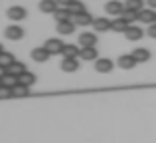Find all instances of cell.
Masks as SVG:
<instances>
[{
	"mask_svg": "<svg viewBox=\"0 0 156 143\" xmlns=\"http://www.w3.org/2000/svg\"><path fill=\"white\" fill-rule=\"evenodd\" d=\"M6 16L10 20H14V22H20V20H24L28 16V10L24 6H10L6 10Z\"/></svg>",
	"mask_w": 156,
	"mask_h": 143,
	"instance_id": "6da1fadb",
	"label": "cell"
},
{
	"mask_svg": "<svg viewBox=\"0 0 156 143\" xmlns=\"http://www.w3.org/2000/svg\"><path fill=\"white\" fill-rule=\"evenodd\" d=\"M4 36H6L8 40H12V42H18V40L24 38V28H20L18 24H12V26H8L6 30H4Z\"/></svg>",
	"mask_w": 156,
	"mask_h": 143,
	"instance_id": "7a4b0ae2",
	"label": "cell"
},
{
	"mask_svg": "<svg viewBox=\"0 0 156 143\" xmlns=\"http://www.w3.org/2000/svg\"><path fill=\"white\" fill-rule=\"evenodd\" d=\"M44 46H46L48 50H50V54H51V56H57V54H63V48H65V44L61 42L59 38H50L46 44H44Z\"/></svg>",
	"mask_w": 156,
	"mask_h": 143,
	"instance_id": "3957f363",
	"label": "cell"
},
{
	"mask_svg": "<svg viewBox=\"0 0 156 143\" xmlns=\"http://www.w3.org/2000/svg\"><path fill=\"white\" fill-rule=\"evenodd\" d=\"M50 50H48L46 46H40V48H34L32 50V60L34 62H38V64H44V62H48L50 60Z\"/></svg>",
	"mask_w": 156,
	"mask_h": 143,
	"instance_id": "277c9868",
	"label": "cell"
},
{
	"mask_svg": "<svg viewBox=\"0 0 156 143\" xmlns=\"http://www.w3.org/2000/svg\"><path fill=\"white\" fill-rule=\"evenodd\" d=\"M122 10H125V6H122L119 0H109V2L105 4V12L109 16H121Z\"/></svg>",
	"mask_w": 156,
	"mask_h": 143,
	"instance_id": "5b68a950",
	"label": "cell"
},
{
	"mask_svg": "<svg viewBox=\"0 0 156 143\" xmlns=\"http://www.w3.org/2000/svg\"><path fill=\"white\" fill-rule=\"evenodd\" d=\"M113 60H109V58H97L95 60V70L99 72V73H109V72H113Z\"/></svg>",
	"mask_w": 156,
	"mask_h": 143,
	"instance_id": "8992f818",
	"label": "cell"
},
{
	"mask_svg": "<svg viewBox=\"0 0 156 143\" xmlns=\"http://www.w3.org/2000/svg\"><path fill=\"white\" fill-rule=\"evenodd\" d=\"M117 64L122 68V70H133V68L136 66L138 62L134 60V56H133V54H122V56H119Z\"/></svg>",
	"mask_w": 156,
	"mask_h": 143,
	"instance_id": "52a82bcc",
	"label": "cell"
},
{
	"mask_svg": "<svg viewBox=\"0 0 156 143\" xmlns=\"http://www.w3.org/2000/svg\"><path fill=\"white\" fill-rule=\"evenodd\" d=\"M79 46H97V34L95 32H81L79 34Z\"/></svg>",
	"mask_w": 156,
	"mask_h": 143,
	"instance_id": "ba28073f",
	"label": "cell"
},
{
	"mask_svg": "<svg viewBox=\"0 0 156 143\" xmlns=\"http://www.w3.org/2000/svg\"><path fill=\"white\" fill-rule=\"evenodd\" d=\"M55 30L59 32L61 36H69V34H73V32H75V22H73V20H63V22H57Z\"/></svg>",
	"mask_w": 156,
	"mask_h": 143,
	"instance_id": "9c48e42d",
	"label": "cell"
},
{
	"mask_svg": "<svg viewBox=\"0 0 156 143\" xmlns=\"http://www.w3.org/2000/svg\"><path fill=\"white\" fill-rule=\"evenodd\" d=\"M93 16L89 14L87 10L85 12H81V14H77V16H73V22H75V26H81V28H85V26H91L93 24Z\"/></svg>",
	"mask_w": 156,
	"mask_h": 143,
	"instance_id": "30bf717a",
	"label": "cell"
},
{
	"mask_svg": "<svg viewBox=\"0 0 156 143\" xmlns=\"http://www.w3.org/2000/svg\"><path fill=\"white\" fill-rule=\"evenodd\" d=\"M138 20L150 26V24H154V22H156V12L152 10V8H142V10L138 12Z\"/></svg>",
	"mask_w": 156,
	"mask_h": 143,
	"instance_id": "8fae6325",
	"label": "cell"
},
{
	"mask_svg": "<svg viewBox=\"0 0 156 143\" xmlns=\"http://www.w3.org/2000/svg\"><path fill=\"white\" fill-rule=\"evenodd\" d=\"M79 56H81V60H85V62H95V60L99 58L95 46H85V48H81V54Z\"/></svg>",
	"mask_w": 156,
	"mask_h": 143,
	"instance_id": "7c38bea8",
	"label": "cell"
},
{
	"mask_svg": "<svg viewBox=\"0 0 156 143\" xmlns=\"http://www.w3.org/2000/svg\"><path fill=\"white\" fill-rule=\"evenodd\" d=\"M125 36H126V40H130V42H138V40L144 36V30L138 28V26H129L126 32H125Z\"/></svg>",
	"mask_w": 156,
	"mask_h": 143,
	"instance_id": "4fadbf2b",
	"label": "cell"
},
{
	"mask_svg": "<svg viewBox=\"0 0 156 143\" xmlns=\"http://www.w3.org/2000/svg\"><path fill=\"white\" fill-rule=\"evenodd\" d=\"M61 70L67 72V73H73L79 70V62H77V58H63L61 60Z\"/></svg>",
	"mask_w": 156,
	"mask_h": 143,
	"instance_id": "5bb4252c",
	"label": "cell"
},
{
	"mask_svg": "<svg viewBox=\"0 0 156 143\" xmlns=\"http://www.w3.org/2000/svg\"><path fill=\"white\" fill-rule=\"evenodd\" d=\"M91 26L95 32H109L111 30V20L109 18H95Z\"/></svg>",
	"mask_w": 156,
	"mask_h": 143,
	"instance_id": "9a60e30c",
	"label": "cell"
},
{
	"mask_svg": "<svg viewBox=\"0 0 156 143\" xmlns=\"http://www.w3.org/2000/svg\"><path fill=\"white\" fill-rule=\"evenodd\" d=\"M133 56H134V60H136L138 64H144V62L150 60V50L148 48H134Z\"/></svg>",
	"mask_w": 156,
	"mask_h": 143,
	"instance_id": "2e32d148",
	"label": "cell"
},
{
	"mask_svg": "<svg viewBox=\"0 0 156 143\" xmlns=\"http://www.w3.org/2000/svg\"><path fill=\"white\" fill-rule=\"evenodd\" d=\"M57 8H59L57 0H42V2H40V10H42L44 14H53Z\"/></svg>",
	"mask_w": 156,
	"mask_h": 143,
	"instance_id": "e0dca14e",
	"label": "cell"
},
{
	"mask_svg": "<svg viewBox=\"0 0 156 143\" xmlns=\"http://www.w3.org/2000/svg\"><path fill=\"white\" fill-rule=\"evenodd\" d=\"M129 26H130V24L126 22L122 16H117V18L111 22V30H113V32H126V28H129Z\"/></svg>",
	"mask_w": 156,
	"mask_h": 143,
	"instance_id": "ac0fdd59",
	"label": "cell"
},
{
	"mask_svg": "<svg viewBox=\"0 0 156 143\" xmlns=\"http://www.w3.org/2000/svg\"><path fill=\"white\" fill-rule=\"evenodd\" d=\"M53 18L57 22H63V20H71V12H69L67 6H59L55 12H53Z\"/></svg>",
	"mask_w": 156,
	"mask_h": 143,
	"instance_id": "d6986e66",
	"label": "cell"
},
{
	"mask_svg": "<svg viewBox=\"0 0 156 143\" xmlns=\"http://www.w3.org/2000/svg\"><path fill=\"white\" fill-rule=\"evenodd\" d=\"M36 80H38V77H36V73H32V72H28V70L18 76V81H20V84H24V85H28V88H30V85H34Z\"/></svg>",
	"mask_w": 156,
	"mask_h": 143,
	"instance_id": "ffe728a7",
	"label": "cell"
},
{
	"mask_svg": "<svg viewBox=\"0 0 156 143\" xmlns=\"http://www.w3.org/2000/svg\"><path fill=\"white\" fill-rule=\"evenodd\" d=\"M81 54V48H77L75 44H65L63 48V58H77Z\"/></svg>",
	"mask_w": 156,
	"mask_h": 143,
	"instance_id": "44dd1931",
	"label": "cell"
},
{
	"mask_svg": "<svg viewBox=\"0 0 156 143\" xmlns=\"http://www.w3.org/2000/svg\"><path fill=\"white\" fill-rule=\"evenodd\" d=\"M14 62H16L14 54H10V52H2V54H0V66H4L6 70H8V68H10Z\"/></svg>",
	"mask_w": 156,
	"mask_h": 143,
	"instance_id": "7402d4cb",
	"label": "cell"
},
{
	"mask_svg": "<svg viewBox=\"0 0 156 143\" xmlns=\"http://www.w3.org/2000/svg\"><path fill=\"white\" fill-rule=\"evenodd\" d=\"M2 85H6V88H12V89H14L16 85H18V76H14V73H8V72H6V76L2 77Z\"/></svg>",
	"mask_w": 156,
	"mask_h": 143,
	"instance_id": "603a6c76",
	"label": "cell"
},
{
	"mask_svg": "<svg viewBox=\"0 0 156 143\" xmlns=\"http://www.w3.org/2000/svg\"><path fill=\"white\" fill-rule=\"evenodd\" d=\"M67 8H69V12H71V16H77V14H81V12H85V4L81 2V0H75V2H71Z\"/></svg>",
	"mask_w": 156,
	"mask_h": 143,
	"instance_id": "cb8c5ba5",
	"label": "cell"
},
{
	"mask_svg": "<svg viewBox=\"0 0 156 143\" xmlns=\"http://www.w3.org/2000/svg\"><path fill=\"white\" fill-rule=\"evenodd\" d=\"M28 96H30V88L18 81V85L14 88V97H28Z\"/></svg>",
	"mask_w": 156,
	"mask_h": 143,
	"instance_id": "d4e9b609",
	"label": "cell"
},
{
	"mask_svg": "<svg viewBox=\"0 0 156 143\" xmlns=\"http://www.w3.org/2000/svg\"><path fill=\"white\" fill-rule=\"evenodd\" d=\"M125 8H129V10H134V12H140L142 8H144V0H126Z\"/></svg>",
	"mask_w": 156,
	"mask_h": 143,
	"instance_id": "484cf974",
	"label": "cell"
},
{
	"mask_svg": "<svg viewBox=\"0 0 156 143\" xmlns=\"http://www.w3.org/2000/svg\"><path fill=\"white\" fill-rule=\"evenodd\" d=\"M26 72V64L24 62H14L10 68H8V73H14V76H20V73Z\"/></svg>",
	"mask_w": 156,
	"mask_h": 143,
	"instance_id": "4316f807",
	"label": "cell"
},
{
	"mask_svg": "<svg viewBox=\"0 0 156 143\" xmlns=\"http://www.w3.org/2000/svg\"><path fill=\"white\" fill-rule=\"evenodd\" d=\"M122 18L126 20V22H134V20H138V12H134V10H129V8H125V10H122Z\"/></svg>",
	"mask_w": 156,
	"mask_h": 143,
	"instance_id": "83f0119b",
	"label": "cell"
},
{
	"mask_svg": "<svg viewBox=\"0 0 156 143\" xmlns=\"http://www.w3.org/2000/svg\"><path fill=\"white\" fill-rule=\"evenodd\" d=\"M8 97H14V89L6 88V85H0V100H8Z\"/></svg>",
	"mask_w": 156,
	"mask_h": 143,
	"instance_id": "f1b7e54d",
	"label": "cell"
},
{
	"mask_svg": "<svg viewBox=\"0 0 156 143\" xmlns=\"http://www.w3.org/2000/svg\"><path fill=\"white\" fill-rule=\"evenodd\" d=\"M148 36H150V38H154V40H156V22H154V24H150V26H148Z\"/></svg>",
	"mask_w": 156,
	"mask_h": 143,
	"instance_id": "f546056e",
	"label": "cell"
},
{
	"mask_svg": "<svg viewBox=\"0 0 156 143\" xmlns=\"http://www.w3.org/2000/svg\"><path fill=\"white\" fill-rule=\"evenodd\" d=\"M71 2H75V0H57V4H59V6H69Z\"/></svg>",
	"mask_w": 156,
	"mask_h": 143,
	"instance_id": "4dcf8cb0",
	"label": "cell"
},
{
	"mask_svg": "<svg viewBox=\"0 0 156 143\" xmlns=\"http://www.w3.org/2000/svg\"><path fill=\"white\" fill-rule=\"evenodd\" d=\"M6 72H8L6 68H4V66H0V77H4V76H6Z\"/></svg>",
	"mask_w": 156,
	"mask_h": 143,
	"instance_id": "1f68e13d",
	"label": "cell"
},
{
	"mask_svg": "<svg viewBox=\"0 0 156 143\" xmlns=\"http://www.w3.org/2000/svg\"><path fill=\"white\" fill-rule=\"evenodd\" d=\"M146 2H148L150 8H156V0H146Z\"/></svg>",
	"mask_w": 156,
	"mask_h": 143,
	"instance_id": "d6a6232c",
	"label": "cell"
},
{
	"mask_svg": "<svg viewBox=\"0 0 156 143\" xmlns=\"http://www.w3.org/2000/svg\"><path fill=\"white\" fill-rule=\"evenodd\" d=\"M2 52H4V46H2V44H0V54H2Z\"/></svg>",
	"mask_w": 156,
	"mask_h": 143,
	"instance_id": "836d02e7",
	"label": "cell"
},
{
	"mask_svg": "<svg viewBox=\"0 0 156 143\" xmlns=\"http://www.w3.org/2000/svg\"><path fill=\"white\" fill-rule=\"evenodd\" d=\"M0 85H2V77H0Z\"/></svg>",
	"mask_w": 156,
	"mask_h": 143,
	"instance_id": "e575fe53",
	"label": "cell"
}]
</instances>
